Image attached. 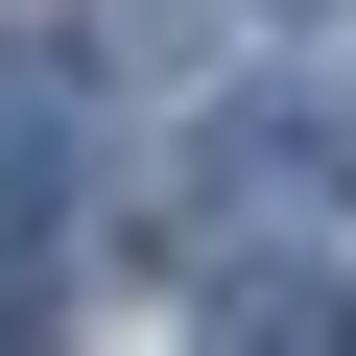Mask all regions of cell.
I'll return each instance as SVG.
<instances>
[{"instance_id":"obj_1","label":"cell","mask_w":356,"mask_h":356,"mask_svg":"<svg viewBox=\"0 0 356 356\" xmlns=\"http://www.w3.org/2000/svg\"><path fill=\"white\" fill-rule=\"evenodd\" d=\"M214 332H238V356H332L356 309H332V261H238V285H214Z\"/></svg>"}]
</instances>
